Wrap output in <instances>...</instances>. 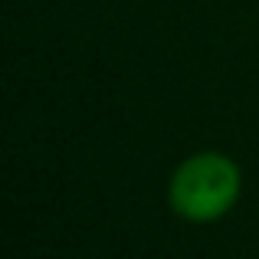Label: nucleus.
<instances>
[{"mask_svg":"<svg viewBox=\"0 0 259 259\" xmlns=\"http://www.w3.org/2000/svg\"><path fill=\"white\" fill-rule=\"evenodd\" d=\"M243 174L233 158L220 151H197L174 167L167 184V203L181 220L213 223L240 200Z\"/></svg>","mask_w":259,"mask_h":259,"instance_id":"nucleus-1","label":"nucleus"}]
</instances>
